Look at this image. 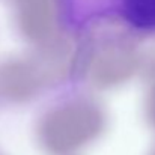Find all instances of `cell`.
Returning a JSON list of instances; mask_svg holds the SVG:
<instances>
[{"instance_id":"cell-1","label":"cell","mask_w":155,"mask_h":155,"mask_svg":"<svg viewBox=\"0 0 155 155\" xmlns=\"http://www.w3.org/2000/svg\"><path fill=\"white\" fill-rule=\"evenodd\" d=\"M120 8L131 27L155 33V0H120Z\"/></svg>"}]
</instances>
